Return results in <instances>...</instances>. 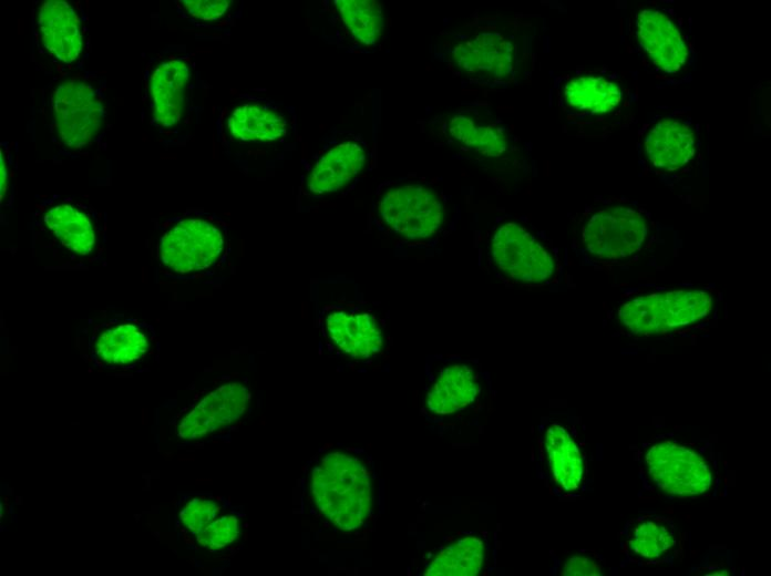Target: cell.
Returning a JSON list of instances; mask_svg holds the SVG:
<instances>
[{
  "mask_svg": "<svg viewBox=\"0 0 771 576\" xmlns=\"http://www.w3.org/2000/svg\"><path fill=\"white\" fill-rule=\"evenodd\" d=\"M308 488L317 511L339 531L353 532L371 515L370 471L350 453L335 450L317 456Z\"/></svg>",
  "mask_w": 771,
  "mask_h": 576,
  "instance_id": "cell-1",
  "label": "cell"
},
{
  "mask_svg": "<svg viewBox=\"0 0 771 576\" xmlns=\"http://www.w3.org/2000/svg\"><path fill=\"white\" fill-rule=\"evenodd\" d=\"M226 234L217 220L188 215L169 224L157 245L161 272L177 280L214 275L224 261Z\"/></svg>",
  "mask_w": 771,
  "mask_h": 576,
  "instance_id": "cell-2",
  "label": "cell"
},
{
  "mask_svg": "<svg viewBox=\"0 0 771 576\" xmlns=\"http://www.w3.org/2000/svg\"><path fill=\"white\" fill-rule=\"evenodd\" d=\"M712 297L705 290H672L630 299L618 310L619 322L631 333L652 336L693 325L709 315Z\"/></svg>",
  "mask_w": 771,
  "mask_h": 576,
  "instance_id": "cell-3",
  "label": "cell"
},
{
  "mask_svg": "<svg viewBox=\"0 0 771 576\" xmlns=\"http://www.w3.org/2000/svg\"><path fill=\"white\" fill-rule=\"evenodd\" d=\"M644 465L654 484L672 496H699L712 485L710 463L695 449L675 440L651 444L644 455Z\"/></svg>",
  "mask_w": 771,
  "mask_h": 576,
  "instance_id": "cell-4",
  "label": "cell"
},
{
  "mask_svg": "<svg viewBox=\"0 0 771 576\" xmlns=\"http://www.w3.org/2000/svg\"><path fill=\"white\" fill-rule=\"evenodd\" d=\"M378 210L382 222L395 235L407 240L433 236L443 220L439 196L420 184H403L383 193Z\"/></svg>",
  "mask_w": 771,
  "mask_h": 576,
  "instance_id": "cell-5",
  "label": "cell"
},
{
  "mask_svg": "<svg viewBox=\"0 0 771 576\" xmlns=\"http://www.w3.org/2000/svg\"><path fill=\"white\" fill-rule=\"evenodd\" d=\"M250 403L249 387L243 380H228L204 390L179 412L176 434L197 440L236 423Z\"/></svg>",
  "mask_w": 771,
  "mask_h": 576,
  "instance_id": "cell-6",
  "label": "cell"
},
{
  "mask_svg": "<svg viewBox=\"0 0 771 576\" xmlns=\"http://www.w3.org/2000/svg\"><path fill=\"white\" fill-rule=\"evenodd\" d=\"M490 251L500 271L516 282L544 284L555 272V260L549 251L515 222H506L496 228L491 237Z\"/></svg>",
  "mask_w": 771,
  "mask_h": 576,
  "instance_id": "cell-7",
  "label": "cell"
},
{
  "mask_svg": "<svg viewBox=\"0 0 771 576\" xmlns=\"http://www.w3.org/2000/svg\"><path fill=\"white\" fill-rule=\"evenodd\" d=\"M105 110L100 94L88 82L70 79L52 94V119L62 143L81 148L100 132Z\"/></svg>",
  "mask_w": 771,
  "mask_h": 576,
  "instance_id": "cell-8",
  "label": "cell"
},
{
  "mask_svg": "<svg viewBox=\"0 0 771 576\" xmlns=\"http://www.w3.org/2000/svg\"><path fill=\"white\" fill-rule=\"evenodd\" d=\"M648 225L634 208L614 206L593 214L585 223L582 240L586 251L600 260H619L638 251Z\"/></svg>",
  "mask_w": 771,
  "mask_h": 576,
  "instance_id": "cell-9",
  "label": "cell"
},
{
  "mask_svg": "<svg viewBox=\"0 0 771 576\" xmlns=\"http://www.w3.org/2000/svg\"><path fill=\"white\" fill-rule=\"evenodd\" d=\"M156 337L151 328L135 318L114 317L94 326L90 363L103 368L127 369L154 353Z\"/></svg>",
  "mask_w": 771,
  "mask_h": 576,
  "instance_id": "cell-10",
  "label": "cell"
},
{
  "mask_svg": "<svg viewBox=\"0 0 771 576\" xmlns=\"http://www.w3.org/2000/svg\"><path fill=\"white\" fill-rule=\"evenodd\" d=\"M320 325L326 340L349 358L370 359L383 349L382 327L369 311L351 306L325 305Z\"/></svg>",
  "mask_w": 771,
  "mask_h": 576,
  "instance_id": "cell-11",
  "label": "cell"
},
{
  "mask_svg": "<svg viewBox=\"0 0 771 576\" xmlns=\"http://www.w3.org/2000/svg\"><path fill=\"white\" fill-rule=\"evenodd\" d=\"M450 58L466 75L504 81L514 73L516 49L511 40L498 32H481L454 45Z\"/></svg>",
  "mask_w": 771,
  "mask_h": 576,
  "instance_id": "cell-12",
  "label": "cell"
},
{
  "mask_svg": "<svg viewBox=\"0 0 771 576\" xmlns=\"http://www.w3.org/2000/svg\"><path fill=\"white\" fill-rule=\"evenodd\" d=\"M42 224L60 247L76 260H90L96 255L97 229L84 208L69 202L53 204L44 209Z\"/></svg>",
  "mask_w": 771,
  "mask_h": 576,
  "instance_id": "cell-13",
  "label": "cell"
},
{
  "mask_svg": "<svg viewBox=\"0 0 771 576\" xmlns=\"http://www.w3.org/2000/svg\"><path fill=\"white\" fill-rule=\"evenodd\" d=\"M637 37L654 63L666 73L679 72L687 62L685 39L662 11L644 9L637 16Z\"/></svg>",
  "mask_w": 771,
  "mask_h": 576,
  "instance_id": "cell-14",
  "label": "cell"
},
{
  "mask_svg": "<svg viewBox=\"0 0 771 576\" xmlns=\"http://www.w3.org/2000/svg\"><path fill=\"white\" fill-rule=\"evenodd\" d=\"M366 160V150L358 142L347 141L332 146L307 173L305 192L317 197L338 192L362 171Z\"/></svg>",
  "mask_w": 771,
  "mask_h": 576,
  "instance_id": "cell-15",
  "label": "cell"
},
{
  "mask_svg": "<svg viewBox=\"0 0 771 576\" xmlns=\"http://www.w3.org/2000/svg\"><path fill=\"white\" fill-rule=\"evenodd\" d=\"M189 80V65L181 58H169L153 70L148 84L153 120L157 125L169 127L181 121Z\"/></svg>",
  "mask_w": 771,
  "mask_h": 576,
  "instance_id": "cell-16",
  "label": "cell"
},
{
  "mask_svg": "<svg viewBox=\"0 0 771 576\" xmlns=\"http://www.w3.org/2000/svg\"><path fill=\"white\" fill-rule=\"evenodd\" d=\"M38 28L44 48L55 59L71 63L80 55L83 44L81 21L66 1H44L39 8Z\"/></svg>",
  "mask_w": 771,
  "mask_h": 576,
  "instance_id": "cell-17",
  "label": "cell"
},
{
  "mask_svg": "<svg viewBox=\"0 0 771 576\" xmlns=\"http://www.w3.org/2000/svg\"><path fill=\"white\" fill-rule=\"evenodd\" d=\"M695 134L681 121L665 119L649 131L645 151L652 165L662 171H676L685 166L695 154Z\"/></svg>",
  "mask_w": 771,
  "mask_h": 576,
  "instance_id": "cell-18",
  "label": "cell"
},
{
  "mask_svg": "<svg viewBox=\"0 0 771 576\" xmlns=\"http://www.w3.org/2000/svg\"><path fill=\"white\" fill-rule=\"evenodd\" d=\"M287 122L277 110L260 103H244L227 119L229 135L244 143H273L286 134Z\"/></svg>",
  "mask_w": 771,
  "mask_h": 576,
  "instance_id": "cell-19",
  "label": "cell"
},
{
  "mask_svg": "<svg viewBox=\"0 0 771 576\" xmlns=\"http://www.w3.org/2000/svg\"><path fill=\"white\" fill-rule=\"evenodd\" d=\"M479 393L474 372L463 364L443 369L430 390L425 404L430 412L445 415L470 405Z\"/></svg>",
  "mask_w": 771,
  "mask_h": 576,
  "instance_id": "cell-20",
  "label": "cell"
},
{
  "mask_svg": "<svg viewBox=\"0 0 771 576\" xmlns=\"http://www.w3.org/2000/svg\"><path fill=\"white\" fill-rule=\"evenodd\" d=\"M544 446L555 482L567 492L582 485L585 464L572 434L559 424H552L545 433Z\"/></svg>",
  "mask_w": 771,
  "mask_h": 576,
  "instance_id": "cell-21",
  "label": "cell"
},
{
  "mask_svg": "<svg viewBox=\"0 0 771 576\" xmlns=\"http://www.w3.org/2000/svg\"><path fill=\"white\" fill-rule=\"evenodd\" d=\"M450 136L459 144L487 157H498L510 147L503 128L471 113L453 115L448 123Z\"/></svg>",
  "mask_w": 771,
  "mask_h": 576,
  "instance_id": "cell-22",
  "label": "cell"
},
{
  "mask_svg": "<svg viewBox=\"0 0 771 576\" xmlns=\"http://www.w3.org/2000/svg\"><path fill=\"white\" fill-rule=\"evenodd\" d=\"M623 100L620 88L603 76L583 75L564 86V101L572 110L593 114L608 113Z\"/></svg>",
  "mask_w": 771,
  "mask_h": 576,
  "instance_id": "cell-23",
  "label": "cell"
},
{
  "mask_svg": "<svg viewBox=\"0 0 771 576\" xmlns=\"http://www.w3.org/2000/svg\"><path fill=\"white\" fill-rule=\"evenodd\" d=\"M482 539L466 536L439 552L424 570L428 576H474L484 562Z\"/></svg>",
  "mask_w": 771,
  "mask_h": 576,
  "instance_id": "cell-24",
  "label": "cell"
},
{
  "mask_svg": "<svg viewBox=\"0 0 771 576\" xmlns=\"http://www.w3.org/2000/svg\"><path fill=\"white\" fill-rule=\"evenodd\" d=\"M338 14L352 38L363 45L376 44L384 29L382 7L374 0H336Z\"/></svg>",
  "mask_w": 771,
  "mask_h": 576,
  "instance_id": "cell-25",
  "label": "cell"
},
{
  "mask_svg": "<svg viewBox=\"0 0 771 576\" xmlns=\"http://www.w3.org/2000/svg\"><path fill=\"white\" fill-rule=\"evenodd\" d=\"M676 538L668 524L658 520L637 522L629 534L630 553L644 560H657L675 546Z\"/></svg>",
  "mask_w": 771,
  "mask_h": 576,
  "instance_id": "cell-26",
  "label": "cell"
},
{
  "mask_svg": "<svg viewBox=\"0 0 771 576\" xmlns=\"http://www.w3.org/2000/svg\"><path fill=\"white\" fill-rule=\"evenodd\" d=\"M220 496L197 495L185 500L178 511V522L183 529L196 535L223 513Z\"/></svg>",
  "mask_w": 771,
  "mask_h": 576,
  "instance_id": "cell-27",
  "label": "cell"
},
{
  "mask_svg": "<svg viewBox=\"0 0 771 576\" xmlns=\"http://www.w3.org/2000/svg\"><path fill=\"white\" fill-rule=\"evenodd\" d=\"M240 531V516L234 512H223L194 535V541L209 552H217L233 544L239 537Z\"/></svg>",
  "mask_w": 771,
  "mask_h": 576,
  "instance_id": "cell-28",
  "label": "cell"
},
{
  "mask_svg": "<svg viewBox=\"0 0 771 576\" xmlns=\"http://www.w3.org/2000/svg\"><path fill=\"white\" fill-rule=\"evenodd\" d=\"M183 9L194 19L202 21H215L222 18L228 10L230 1L227 0H183Z\"/></svg>",
  "mask_w": 771,
  "mask_h": 576,
  "instance_id": "cell-29",
  "label": "cell"
},
{
  "mask_svg": "<svg viewBox=\"0 0 771 576\" xmlns=\"http://www.w3.org/2000/svg\"><path fill=\"white\" fill-rule=\"evenodd\" d=\"M565 576H602L604 569L594 558L585 555H574L569 557L562 569Z\"/></svg>",
  "mask_w": 771,
  "mask_h": 576,
  "instance_id": "cell-30",
  "label": "cell"
},
{
  "mask_svg": "<svg viewBox=\"0 0 771 576\" xmlns=\"http://www.w3.org/2000/svg\"><path fill=\"white\" fill-rule=\"evenodd\" d=\"M0 181H1V202L4 200L8 189H9V169H8V164L3 154V151L1 150V156H0Z\"/></svg>",
  "mask_w": 771,
  "mask_h": 576,
  "instance_id": "cell-31",
  "label": "cell"
},
{
  "mask_svg": "<svg viewBox=\"0 0 771 576\" xmlns=\"http://www.w3.org/2000/svg\"><path fill=\"white\" fill-rule=\"evenodd\" d=\"M2 503H3V505H4V512L9 514V513H10V503H9V497H8V496H4V498H3V502H2Z\"/></svg>",
  "mask_w": 771,
  "mask_h": 576,
  "instance_id": "cell-32",
  "label": "cell"
}]
</instances>
